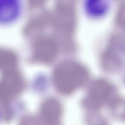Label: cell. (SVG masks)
I'll list each match as a JSON object with an SVG mask.
<instances>
[{"mask_svg":"<svg viewBox=\"0 0 125 125\" xmlns=\"http://www.w3.org/2000/svg\"><path fill=\"white\" fill-rule=\"evenodd\" d=\"M89 75L88 70L82 64L66 61L58 65L54 69L53 82L59 92L62 94H70L85 83Z\"/></svg>","mask_w":125,"mask_h":125,"instance_id":"cell-1","label":"cell"},{"mask_svg":"<svg viewBox=\"0 0 125 125\" xmlns=\"http://www.w3.org/2000/svg\"><path fill=\"white\" fill-rule=\"evenodd\" d=\"M117 92L116 86L109 80L97 79L90 84L82 105L93 109H97L106 104L111 105L118 99Z\"/></svg>","mask_w":125,"mask_h":125,"instance_id":"cell-2","label":"cell"},{"mask_svg":"<svg viewBox=\"0 0 125 125\" xmlns=\"http://www.w3.org/2000/svg\"><path fill=\"white\" fill-rule=\"evenodd\" d=\"M125 57V37L115 35L109 39L107 45L101 56L103 69L109 73L119 71L122 68Z\"/></svg>","mask_w":125,"mask_h":125,"instance_id":"cell-3","label":"cell"},{"mask_svg":"<svg viewBox=\"0 0 125 125\" xmlns=\"http://www.w3.org/2000/svg\"><path fill=\"white\" fill-rule=\"evenodd\" d=\"M58 42L48 37L38 38L34 47L33 59L39 63L48 64L52 62L59 51Z\"/></svg>","mask_w":125,"mask_h":125,"instance_id":"cell-4","label":"cell"},{"mask_svg":"<svg viewBox=\"0 0 125 125\" xmlns=\"http://www.w3.org/2000/svg\"><path fill=\"white\" fill-rule=\"evenodd\" d=\"M62 108L60 102L55 98L45 101L41 105L40 120L42 125H61Z\"/></svg>","mask_w":125,"mask_h":125,"instance_id":"cell-5","label":"cell"},{"mask_svg":"<svg viewBox=\"0 0 125 125\" xmlns=\"http://www.w3.org/2000/svg\"><path fill=\"white\" fill-rule=\"evenodd\" d=\"M23 9L22 0H0V25L16 22L22 15Z\"/></svg>","mask_w":125,"mask_h":125,"instance_id":"cell-6","label":"cell"},{"mask_svg":"<svg viewBox=\"0 0 125 125\" xmlns=\"http://www.w3.org/2000/svg\"><path fill=\"white\" fill-rule=\"evenodd\" d=\"M109 0H83V8L90 17L99 18L104 16L109 8Z\"/></svg>","mask_w":125,"mask_h":125,"instance_id":"cell-7","label":"cell"},{"mask_svg":"<svg viewBox=\"0 0 125 125\" xmlns=\"http://www.w3.org/2000/svg\"><path fill=\"white\" fill-rule=\"evenodd\" d=\"M94 125H106L105 123H98V124H97Z\"/></svg>","mask_w":125,"mask_h":125,"instance_id":"cell-8","label":"cell"},{"mask_svg":"<svg viewBox=\"0 0 125 125\" xmlns=\"http://www.w3.org/2000/svg\"><path fill=\"white\" fill-rule=\"evenodd\" d=\"M123 81L124 84H125V74H124V76H123Z\"/></svg>","mask_w":125,"mask_h":125,"instance_id":"cell-9","label":"cell"}]
</instances>
